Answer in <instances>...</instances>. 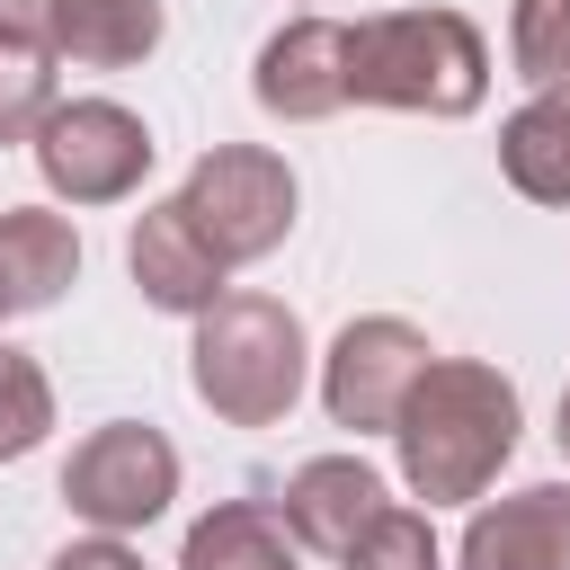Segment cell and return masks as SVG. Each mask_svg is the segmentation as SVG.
Instances as JSON below:
<instances>
[{"label":"cell","mask_w":570,"mask_h":570,"mask_svg":"<svg viewBox=\"0 0 570 570\" xmlns=\"http://www.w3.org/2000/svg\"><path fill=\"white\" fill-rule=\"evenodd\" d=\"M428 356H436L428 330L401 321V312H365V321H347V330L330 338V356H321V410H330V428L392 436V419H401L410 383L428 374Z\"/></svg>","instance_id":"52a82bcc"},{"label":"cell","mask_w":570,"mask_h":570,"mask_svg":"<svg viewBox=\"0 0 570 570\" xmlns=\"http://www.w3.org/2000/svg\"><path fill=\"white\" fill-rule=\"evenodd\" d=\"M499 178L525 205H561L570 214V89H534L499 125Z\"/></svg>","instance_id":"5bb4252c"},{"label":"cell","mask_w":570,"mask_h":570,"mask_svg":"<svg viewBox=\"0 0 570 570\" xmlns=\"http://www.w3.org/2000/svg\"><path fill=\"white\" fill-rule=\"evenodd\" d=\"M36 169L62 205H125L151 169V125L125 98H53V116L36 125Z\"/></svg>","instance_id":"8992f818"},{"label":"cell","mask_w":570,"mask_h":570,"mask_svg":"<svg viewBox=\"0 0 570 570\" xmlns=\"http://www.w3.org/2000/svg\"><path fill=\"white\" fill-rule=\"evenodd\" d=\"M517 428H525V401H517V383L499 365H481V356H428V374L410 383V401L392 419V454H401L410 499L472 508L508 472Z\"/></svg>","instance_id":"6da1fadb"},{"label":"cell","mask_w":570,"mask_h":570,"mask_svg":"<svg viewBox=\"0 0 570 570\" xmlns=\"http://www.w3.org/2000/svg\"><path fill=\"white\" fill-rule=\"evenodd\" d=\"M454 570H570V481H525L508 499H481Z\"/></svg>","instance_id":"9c48e42d"},{"label":"cell","mask_w":570,"mask_h":570,"mask_svg":"<svg viewBox=\"0 0 570 570\" xmlns=\"http://www.w3.org/2000/svg\"><path fill=\"white\" fill-rule=\"evenodd\" d=\"M383 508H392V490H383V472H374L365 454H312V463H294L276 517H285V534H294L303 552L347 561V543H356Z\"/></svg>","instance_id":"8fae6325"},{"label":"cell","mask_w":570,"mask_h":570,"mask_svg":"<svg viewBox=\"0 0 570 570\" xmlns=\"http://www.w3.org/2000/svg\"><path fill=\"white\" fill-rule=\"evenodd\" d=\"M45 9H53V0H0V27H18V36H45Z\"/></svg>","instance_id":"44dd1931"},{"label":"cell","mask_w":570,"mask_h":570,"mask_svg":"<svg viewBox=\"0 0 570 570\" xmlns=\"http://www.w3.org/2000/svg\"><path fill=\"white\" fill-rule=\"evenodd\" d=\"M45 570H142V552H134L125 534H80V543H62Z\"/></svg>","instance_id":"ffe728a7"},{"label":"cell","mask_w":570,"mask_h":570,"mask_svg":"<svg viewBox=\"0 0 570 570\" xmlns=\"http://www.w3.org/2000/svg\"><path fill=\"white\" fill-rule=\"evenodd\" d=\"M169 499H178V445L142 419L89 428L62 463V508L89 534H142L151 517H169Z\"/></svg>","instance_id":"5b68a950"},{"label":"cell","mask_w":570,"mask_h":570,"mask_svg":"<svg viewBox=\"0 0 570 570\" xmlns=\"http://www.w3.org/2000/svg\"><path fill=\"white\" fill-rule=\"evenodd\" d=\"M53 45L45 36H18L0 27V151L9 142H36V125L53 116Z\"/></svg>","instance_id":"2e32d148"},{"label":"cell","mask_w":570,"mask_h":570,"mask_svg":"<svg viewBox=\"0 0 570 570\" xmlns=\"http://www.w3.org/2000/svg\"><path fill=\"white\" fill-rule=\"evenodd\" d=\"M160 36H169L160 0H53L45 9L53 62H80V71H134L160 53Z\"/></svg>","instance_id":"4fadbf2b"},{"label":"cell","mask_w":570,"mask_h":570,"mask_svg":"<svg viewBox=\"0 0 570 570\" xmlns=\"http://www.w3.org/2000/svg\"><path fill=\"white\" fill-rule=\"evenodd\" d=\"M312 374V338L294 321V303L276 294H214L196 312V347H187V383L223 428H276L303 401Z\"/></svg>","instance_id":"3957f363"},{"label":"cell","mask_w":570,"mask_h":570,"mask_svg":"<svg viewBox=\"0 0 570 570\" xmlns=\"http://www.w3.org/2000/svg\"><path fill=\"white\" fill-rule=\"evenodd\" d=\"M178 570H303V543L285 534V517L267 499H214L187 525Z\"/></svg>","instance_id":"9a60e30c"},{"label":"cell","mask_w":570,"mask_h":570,"mask_svg":"<svg viewBox=\"0 0 570 570\" xmlns=\"http://www.w3.org/2000/svg\"><path fill=\"white\" fill-rule=\"evenodd\" d=\"M80 285V232L53 205H0V321L53 312Z\"/></svg>","instance_id":"7c38bea8"},{"label":"cell","mask_w":570,"mask_h":570,"mask_svg":"<svg viewBox=\"0 0 570 570\" xmlns=\"http://www.w3.org/2000/svg\"><path fill=\"white\" fill-rule=\"evenodd\" d=\"M552 436H561V454H570V383H561V419H552Z\"/></svg>","instance_id":"7402d4cb"},{"label":"cell","mask_w":570,"mask_h":570,"mask_svg":"<svg viewBox=\"0 0 570 570\" xmlns=\"http://www.w3.org/2000/svg\"><path fill=\"white\" fill-rule=\"evenodd\" d=\"M125 267H134L142 303H151V312H178V321H196L214 294H232V285H223L232 267L205 249V232L187 223V205H178V196H160V205H142V214H134Z\"/></svg>","instance_id":"30bf717a"},{"label":"cell","mask_w":570,"mask_h":570,"mask_svg":"<svg viewBox=\"0 0 570 570\" xmlns=\"http://www.w3.org/2000/svg\"><path fill=\"white\" fill-rule=\"evenodd\" d=\"M347 570H445L428 508H383V517L347 543Z\"/></svg>","instance_id":"d6986e66"},{"label":"cell","mask_w":570,"mask_h":570,"mask_svg":"<svg viewBox=\"0 0 570 570\" xmlns=\"http://www.w3.org/2000/svg\"><path fill=\"white\" fill-rule=\"evenodd\" d=\"M178 205H187V223L205 232V249L223 267H249V258L285 249L303 187H294L285 151H267V142H214V151H196Z\"/></svg>","instance_id":"277c9868"},{"label":"cell","mask_w":570,"mask_h":570,"mask_svg":"<svg viewBox=\"0 0 570 570\" xmlns=\"http://www.w3.org/2000/svg\"><path fill=\"white\" fill-rule=\"evenodd\" d=\"M249 98L276 125H321L347 107V27L338 18H285L258 62H249Z\"/></svg>","instance_id":"ba28073f"},{"label":"cell","mask_w":570,"mask_h":570,"mask_svg":"<svg viewBox=\"0 0 570 570\" xmlns=\"http://www.w3.org/2000/svg\"><path fill=\"white\" fill-rule=\"evenodd\" d=\"M490 98V45L463 9H383L347 27V107L472 116Z\"/></svg>","instance_id":"7a4b0ae2"},{"label":"cell","mask_w":570,"mask_h":570,"mask_svg":"<svg viewBox=\"0 0 570 570\" xmlns=\"http://www.w3.org/2000/svg\"><path fill=\"white\" fill-rule=\"evenodd\" d=\"M508 62L534 89H570V0H508Z\"/></svg>","instance_id":"e0dca14e"},{"label":"cell","mask_w":570,"mask_h":570,"mask_svg":"<svg viewBox=\"0 0 570 570\" xmlns=\"http://www.w3.org/2000/svg\"><path fill=\"white\" fill-rule=\"evenodd\" d=\"M45 428H53V383H45V365H36L27 347L0 338V463L36 454Z\"/></svg>","instance_id":"ac0fdd59"}]
</instances>
